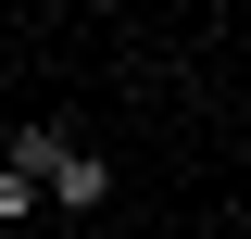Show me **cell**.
Masks as SVG:
<instances>
[{
	"label": "cell",
	"mask_w": 251,
	"mask_h": 239,
	"mask_svg": "<svg viewBox=\"0 0 251 239\" xmlns=\"http://www.w3.org/2000/svg\"><path fill=\"white\" fill-rule=\"evenodd\" d=\"M38 202H50V214H100V202H113V164H100V151L75 139V151L50 164V177H38Z\"/></svg>",
	"instance_id": "6da1fadb"
},
{
	"label": "cell",
	"mask_w": 251,
	"mask_h": 239,
	"mask_svg": "<svg viewBox=\"0 0 251 239\" xmlns=\"http://www.w3.org/2000/svg\"><path fill=\"white\" fill-rule=\"evenodd\" d=\"M38 214V177H13V164H0V227H25Z\"/></svg>",
	"instance_id": "3957f363"
},
{
	"label": "cell",
	"mask_w": 251,
	"mask_h": 239,
	"mask_svg": "<svg viewBox=\"0 0 251 239\" xmlns=\"http://www.w3.org/2000/svg\"><path fill=\"white\" fill-rule=\"evenodd\" d=\"M63 151H75V126H13V139H0V164H13V177H50Z\"/></svg>",
	"instance_id": "7a4b0ae2"
}]
</instances>
